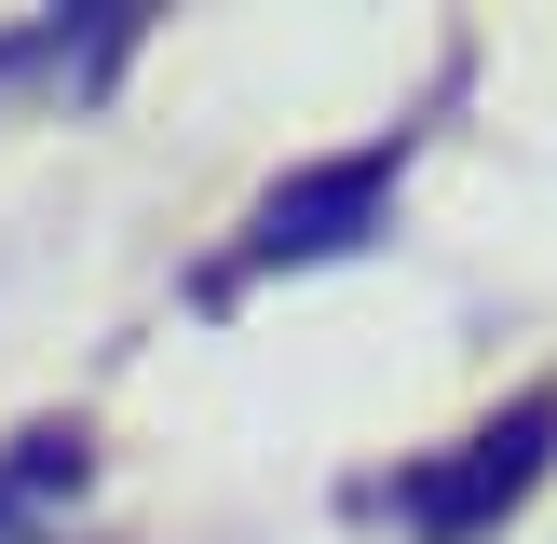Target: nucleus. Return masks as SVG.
<instances>
[{
    "mask_svg": "<svg viewBox=\"0 0 557 544\" xmlns=\"http://www.w3.org/2000/svg\"><path fill=\"white\" fill-rule=\"evenodd\" d=\"M381 205H395V150H341V163H299V177L259 190V259L299 272V259H354V245L381 232Z\"/></svg>",
    "mask_w": 557,
    "mask_h": 544,
    "instance_id": "2",
    "label": "nucleus"
},
{
    "mask_svg": "<svg viewBox=\"0 0 557 544\" xmlns=\"http://www.w3.org/2000/svg\"><path fill=\"white\" fill-rule=\"evenodd\" d=\"M544 449H557V395H517L504 422H476V435H462V462H435V477H408L395 504H408V531H422V544H476L490 517H504L517 490L544 477Z\"/></svg>",
    "mask_w": 557,
    "mask_h": 544,
    "instance_id": "1",
    "label": "nucleus"
}]
</instances>
